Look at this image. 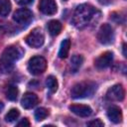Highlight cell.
<instances>
[{
  "mask_svg": "<svg viewBox=\"0 0 127 127\" xmlns=\"http://www.w3.org/2000/svg\"><path fill=\"white\" fill-rule=\"evenodd\" d=\"M112 61H113V54L111 52H105L95 60L94 65L98 69H103L108 67L112 64Z\"/></svg>",
  "mask_w": 127,
  "mask_h": 127,
  "instance_id": "9",
  "label": "cell"
},
{
  "mask_svg": "<svg viewBox=\"0 0 127 127\" xmlns=\"http://www.w3.org/2000/svg\"><path fill=\"white\" fill-rule=\"evenodd\" d=\"M98 2L100 4H102V5H108V4H110L112 2V0H98Z\"/></svg>",
  "mask_w": 127,
  "mask_h": 127,
  "instance_id": "25",
  "label": "cell"
},
{
  "mask_svg": "<svg viewBox=\"0 0 127 127\" xmlns=\"http://www.w3.org/2000/svg\"><path fill=\"white\" fill-rule=\"evenodd\" d=\"M69 110L79 117H87L92 113V109L84 104H72L69 106Z\"/></svg>",
  "mask_w": 127,
  "mask_h": 127,
  "instance_id": "12",
  "label": "cell"
},
{
  "mask_svg": "<svg viewBox=\"0 0 127 127\" xmlns=\"http://www.w3.org/2000/svg\"><path fill=\"white\" fill-rule=\"evenodd\" d=\"M49 115V111L48 109L44 108V107H40L35 111V118L37 121H42L44 119H46Z\"/></svg>",
  "mask_w": 127,
  "mask_h": 127,
  "instance_id": "21",
  "label": "cell"
},
{
  "mask_svg": "<svg viewBox=\"0 0 127 127\" xmlns=\"http://www.w3.org/2000/svg\"><path fill=\"white\" fill-rule=\"evenodd\" d=\"M83 63V58L80 55H74L72 56L71 60H70V68L72 70V72H75L82 64Z\"/></svg>",
  "mask_w": 127,
  "mask_h": 127,
  "instance_id": "16",
  "label": "cell"
},
{
  "mask_svg": "<svg viewBox=\"0 0 127 127\" xmlns=\"http://www.w3.org/2000/svg\"><path fill=\"white\" fill-rule=\"evenodd\" d=\"M87 126H93V127H101L103 126V122L100 119H95L92 121H89L87 123Z\"/></svg>",
  "mask_w": 127,
  "mask_h": 127,
  "instance_id": "22",
  "label": "cell"
},
{
  "mask_svg": "<svg viewBox=\"0 0 127 127\" xmlns=\"http://www.w3.org/2000/svg\"><path fill=\"white\" fill-rule=\"evenodd\" d=\"M69 48H70V40L69 39H64L60 47V51H59V58L61 59H65L68 55L69 52Z\"/></svg>",
  "mask_w": 127,
  "mask_h": 127,
  "instance_id": "15",
  "label": "cell"
},
{
  "mask_svg": "<svg viewBox=\"0 0 127 127\" xmlns=\"http://www.w3.org/2000/svg\"><path fill=\"white\" fill-rule=\"evenodd\" d=\"M11 11V2L9 0H0V16L5 17Z\"/></svg>",
  "mask_w": 127,
  "mask_h": 127,
  "instance_id": "18",
  "label": "cell"
},
{
  "mask_svg": "<svg viewBox=\"0 0 127 127\" xmlns=\"http://www.w3.org/2000/svg\"><path fill=\"white\" fill-rule=\"evenodd\" d=\"M18 93H19V90H18V88H17L16 86H14V85H10V86L7 88V90H6V96H7V98H8L9 100H11V101H14V100L17 99Z\"/></svg>",
  "mask_w": 127,
  "mask_h": 127,
  "instance_id": "19",
  "label": "cell"
},
{
  "mask_svg": "<svg viewBox=\"0 0 127 127\" xmlns=\"http://www.w3.org/2000/svg\"><path fill=\"white\" fill-rule=\"evenodd\" d=\"M62 28L63 27H62L61 22H59L57 20H52L48 23V31H49L50 35L53 36V37L58 36L61 33Z\"/></svg>",
  "mask_w": 127,
  "mask_h": 127,
  "instance_id": "14",
  "label": "cell"
},
{
  "mask_svg": "<svg viewBox=\"0 0 127 127\" xmlns=\"http://www.w3.org/2000/svg\"><path fill=\"white\" fill-rule=\"evenodd\" d=\"M39 10L45 15H54L58 8L55 0H41L39 3Z\"/></svg>",
  "mask_w": 127,
  "mask_h": 127,
  "instance_id": "10",
  "label": "cell"
},
{
  "mask_svg": "<svg viewBox=\"0 0 127 127\" xmlns=\"http://www.w3.org/2000/svg\"><path fill=\"white\" fill-rule=\"evenodd\" d=\"M97 40L102 45H109L114 41V31L109 24H102L97 33Z\"/></svg>",
  "mask_w": 127,
  "mask_h": 127,
  "instance_id": "6",
  "label": "cell"
},
{
  "mask_svg": "<svg viewBox=\"0 0 127 127\" xmlns=\"http://www.w3.org/2000/svg\"><path fill=\"white\" fill-rule=\"evenodd\" d=\"M23 51L18 46H9L7 47L1 57H0V70L3 73L10 72L13 67L14 64L22 57Z\"/></svg>",
  "mask_w": 127,
  "mask_h": 127,
  "instance_id": "1",
  "label": "cell"
},
{
  "mask_svg": "<svg viewBox=\"0 0 127 127\" xmlns=\"http://www.w3.org/2000/svg\"><path fill=\"white\" fill-rule=\"evenodd\" d=\"M96 10L90 4H81L76 7L73 16H72V24L74 27L78 29H82L86 27L89 22L93 19Z\"/></svg>",
  "mask_w": 127,
  "mask_h": 127,
  "instance_id": "2",
  "label": "cell"
},
{
  "mask_svg": "<svg viewBox=\"0 0 127 127\" xmlns=\"http://www.w3.org/2000/svg\"><path fill=\"white\" fill-rule=\"evenodd\" d=\"M17 126L18 127H21V126H30V122H29V120L27 119V118H23L18 124H17Z\"/></svg>",
  "mask_w": 127,
  "mask_h": 127,
  "instance_id": "23",
  "label": "cell"
},
{
  "mask_svg": "<svg viewBox=\"0 0 127 127\" xmlns=\"http://www.w3.org/2000/svg\"><path fill=\"white\" fill-rule=\"evenodd\" d=\"M3 108H4V104L2 102H0V112L3 110Z\"/></svg>",
  "mask_w": 127,
  "mask_h": 127,
  "instance_id": "27",
  "label": "cell"
},
{
  "mask_svg": "<svg viewBox=\"0 0 127 127\" xmlns=\"http://www.w3.org/2000/svg\"><path fill=\"white\" fill-rule=\"evenodd\" d=\"M39 99H38V96L35 94V93H32V92H26L22 99H21V105L25 108V109H31L33 107H35L38 103Z\"/></svg>",
  "mask_w": 127,
  "mask_h": 127,
  "instance_id": "11",
  "label": "cell"
},
{
  "mask_svg": "<svg viewBox=\"0 0 127 127\" xmlns=\"http://www.w3.org/2000/svg\"><path fill=\"white\" fill-rule=\"evenodd\" d=\"M96 90V84L91 81H82L73 85L70 90V95L72 98H86L91 96Z\"/></svg>",
  "mask_w": 127,
  "mask_h": 127,
  "instance_id": "3",
  "label": "cell"
},
{
  "mask_svg": "<svg viewBox=\"0 0 127 127\" xmlns=\"http://www.w3.org/2000/svg\"><path fill=\"white\" fill-rule=\"evenodd\" d=\"M19 115H20L19 110L16 109V108H12L5 115V121H7V122H13V121H15V120L18 119Z\"/></svg>",
  "mask_w": 127,
  "mask_h": 127,
  "instance_id": "20",
  "label": "cell"
},
{
  "mask_svg": "<svg viewBox=\"0 0 127 127\" xmlns=\"http://www.w3.org/2000/svg\"><path fill=\"white\" fill-rule=\"evenodd\" d=\"M25 41H26L27 45L30 46L31 48L38 49L43 46V44L45 42V36H44L43 31L40 28H35L28 34Z\"/></svg>",
  "mask_w": 127,
  "mask_h": 127,
  "instance_id": "5",
  "label": "cell"
},
{
  "mask_svg": "<svg viewBox=\"0 0 127 127\" xmlns=\"http://www.w3.org/2000/svg\"><path fill=\"white\" fill-rule=\"evenodd\" d=\"M46 85H47V87L49 88V90H50L52 93L56 92V91L58 90V86H59L58 80H57L56 76H54V75H49V76L47 77V79H46Z\"/></svg>",
  "mask_w": 127,
  "mask_h": 127,
  "instance_id": "17",
  "label": "cell"
},
{
  "mask_svg": "<svg viewBox=\"0 0 127 127\" xmlns=\"http://www.w3.org/2000/svg\"><path fill=\"white\" fill-rule=\"evenodd\" d=\"M123 55H124V57H127V55H126V45L125 44H123Z\"/></svg>",
  "mask_w": 127,
  "mask_h": 127,
  "instance_id": "26",
  "label": "cell"
},
{
  "mask_svg": "<svg viewBox=\"0 0 127 127\" xmlns=\"http://www.w3.org/2000/svg\"><path fill=\"white\" fill-rule=\"evenodd\" d=\"M107 116L109 120L112 121L113 123H120L122 120V111L120 107L116 105H112L107 109Z\"/></svg>",
  "mask_w": 127,
  "mask_h": 127,
  "instance_id": "13",
  "label": "cell"
},
{
  "mask_svg": "<svg viewBox=\"0 0 127 127\" xmlns=\"http://www.w3.org/2000/svg\"><path fill=\"white\" fill-rule=\"evenodd\" d=\"M17 4L19 5H22V6H25V5H29L31 3H33L34 0H15Z\"/></svg>",
  "mask_w": 127,
  "mask_h": 127,
  "instance_id": "24",
  "label": "cell"
},
{
  "mask_svg": "<svg viewBox=\"0 0 127 127\" xmlns=\"http://www.w3.org/2000/svg\"><path fill=\"white\" fill-rule=\"evenodd\" d=\"M47 68V61L41 56H35L28 62V70L34 75L42 74Z\"/></svg>",
  "mask_w": 127,
  "mask_h": 127,
  "instance_id": "4",
  "label": "cell"
},
{
  "mask_svg": "<svg viewBox=\"0 0 127 127\" xmlns=\"http://www.w3.org/2000/svg\"><path fill=\"white\" fill-rule=\"evenodd\" d=\"M64 1H67V0H64Z\"/></svg>",
  "mask_w": 127,
  "mask_h": 127,
  "instance_id": "28",
  "label": "cell"
},
{
  "mask_svg": "<svg viewBox=\"0 0 127 127\" xmlns=\"http://www.w3.org/2000/svg\"><path fill=\"white\" fill-rule=\"evenodd\" d=\"M33 19V14L32 12L27 9V8H22V9H18L14 15H13V20L18 23V24H21V25H24V24H28L32 21Z\"/></svg>",
  "mask_w": 127,
  "mask_h": 127,
  "instance_id": "8",
  "label": "cell"
},
{
  "mask_svg": "<svg viewBox=\"0 0 127 127\" xmlns=\"http://www.w3.org/2000/svg\"><path fill=\"white\" fill-rule=\"evenodd\" d=\"M125 96V90L121 84H115L108 88L106 98L111 101H122Z\"/></svg>",
  "mask_w": 127,
  "mask_h": 127,
  "instance_id": "7",
  "label": "cell"
}]
</instances>
